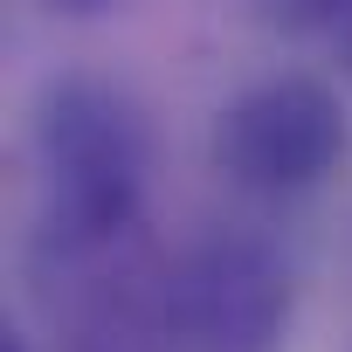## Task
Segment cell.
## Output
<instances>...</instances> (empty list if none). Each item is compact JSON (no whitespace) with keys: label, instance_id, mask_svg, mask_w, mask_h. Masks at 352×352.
<instances>
[{"label":"cell","instance_id":"1","mask_svg":"<svg viewBox=\"0 0 352 352\" xmlns=\"http://www.w3.org/2000/svg\"><path fill=\"white\" fill-rule=\"evenodd\" d=\"M35 159L49 180L42 228L56 235H124L145 228L152 138L138 104L104 76H56L35 104Z\"/></svg>","mask_w":352,"mask_h":352},{"label":"cell","instance_id":"2","mask_svg":"<svg viewBox=\"0 0 352 352\" xmlns=\"http://www.w3.org/2000/svg\"><path fill=\"white\" fill-rule=\"evenodd\" d=\"M297 270L270 235L221 228L166 263L159 324L166 352H283Z\"/></svg>","mask_w":352,"mask_h":352},{"label":"cell","instance_id":"3","mask_svg":"<svg viewBox=\"0 0 352 352\" xmlns=\"http://www.w3.org/2000/svg\"><path fill=\"white\" fill-rule=\"evenodd\" d=\"M345 152H352V124L324 76H270L235 104H221L208 131L214 173L256 201H297L324 187L345 166Z\"/></svg>","mask_w":352,"mask_h":352},{"label":"cell","instance_id":"4","mask_svg":"<svg viewBox=\"0 0 352 352\" xmlns=\"http://www.w3.org/2000/svg\"><path fill=\"white\" fill-rule=\"evenodd\" d=\"M69 352H166V324H159V311L97 318V324L69 331Z\"/></svg>","mask_w":352,"mask_h":352},{"label":"cell","instance_id":"5","mask_svg":"<svg viewBox=\"0 0 352 352\" xmlns=\"http://www.w3.org/2000/svg\"><path fill=\"white\" fill-rule=\"evenodd\" d=\"M256 8L283 35H338L352 21V0H256Z\"/></svg>","mask_w":352,"mask_h":352},{"label":"cell","instance_id":"6","mask_svg":"<svg viewBox=\"0 0 352 352\" xmlns=\"http://www.w3.org/2000/svg\"><path fill=\"white\" fill-rule=\"evenodd\" d=\"M49 8L63 14V21H97V14H111L118 0H49Z\"/></svg>","mask_w":352,"mask_h":352},{"label":"cell","instance_id":"7","mask_svg":"<svg viewBox=\"0 0 352 352\" xmlns=\"http://www.w3.org/2000/svg\"><path fill=\"white\" fill-rule=\"evenodd\" d=\"M0 352H28V338H21V324H0Z\"/></svg>","mask_w":352,"mask_h":352},{"label":"cell","instance_id":"8","mask_svg":"<svg viewBox=\"0 0 352 352\" xmlns=\"http://www.w3.org/2000/svg\"><path fill=\"white\" fill-rule=\"evenodd\" d=\"M338 69H345V76H352V21H345V28H338Z\"/></svg>","mask_w":352,"mask_h":352}]
</instances>
